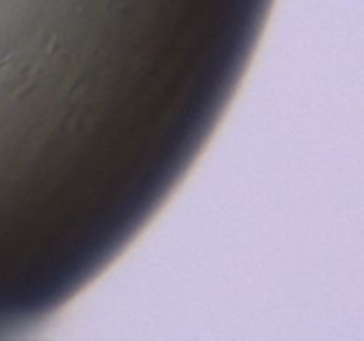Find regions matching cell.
I'll return each instance as SVG.
<instances>
[{"label":"cell","mask_w":364,"mask_h":341,"mask_svg":"<svg viewBox=\"0 0 364 341\" xmlns=\"http://www.w3.org/2000/svg\"><path fill=\"white\" fill-rule=\"evenodd\" d=\"M39 67L36 63H28L16 57H4L0 59V84L6 87H18L25 91V87H32L38 78Z\"/></svg>","instance_id":"obj_1"}]
</instances>
